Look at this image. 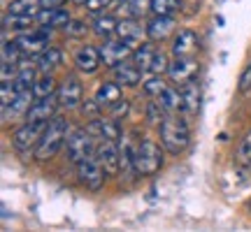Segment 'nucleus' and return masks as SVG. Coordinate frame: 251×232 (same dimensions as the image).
<instances>
[{"instance_id":"obj_33","label":"nucleus","mask_w":251,"mask_h":232,"mask_svg":"<svg viewBox=\"0 0 251 232\" xmlns=\"http://www.w3.org/2000/svg\"><path fill=\"white\" fill-rule=\"evenodd\" d=\"M168 86H170V84L163 81V74H149V79L144 81V93H147L151 100H156Z\"/></svg>"},{"instance_id":"obj_41","label":"nucleus","mask_w":251,"mask_h":232,"mask_svg":"<svg viewBox=\"0 0 251 232\" xmlns=\"http://www.w3.org/2000/svg\"><path fill=\"white\" fill-rule=\"evenodd\" d=\"M107 112H109V116H114V118H119V121H121V116L128 114V100L121 98L119 102H114V105H112Z\"/></svg>"},{"instance_id":"obj_9","label":"nucleus","mask_w":251,"mask_h":232,"mask_svg":"<svg viewBox=\"0 0 251 232\" xmlns=\"http://www.w3.org/2000/svg\"><path fill=\"white\" fill-rule=\"evenodd\" d=\"M198 72H200V63L196 61V56H175V61H170L168 77L179 89L188 81L198 79Z\"/></svg>"},{"instance_id":"obj_39","label":"nucleus","mask_w":251,"mask_h":232,"mask_svg":"<svg viewBox=\"0 0 251 232\" xmlns=\"http://www.w3.org/2000/svg\"><path fill=\"white\" fill-rule=\"evenodd\" d=\"M237 91H240V93H249L251 91V63L244 68L242 74H240V79H237Z\"/></svg>"},{"instance_id":"obj_22","label":"nucleus","mask_w":251,"mask_h":232,"mask_svg":"<svg viewBox=\"0 0 251 232\" xmlns=\"http://www.w3.org/2000/svg\"><path fill=\"white\" fill-rule=\"evenodd\" d=\"M198 35L193 30H179L172 40V54L175 56H196Z\"/></svg>"},{"instance_id":"obj_40","label":"nucleus","mask_w":251,"mask_h":232,"mask_svg":"<svg viewBox=\"0 0 251 232\" xmlns=\"http://www.w3.org/2000/svg\"><path fill=\"white\" fill-rule=\"evenodd\" d=\"M109 5H112V0H86V2H84L86 12H91V14H100V12H105V7H109Z\"/></svg>"},{"instance_id":"obj_37","label":"nucleus","mask_w":251,"mask_h":232,"mask_svg":"<svg viewBox=\"0 0 251 232\" xmlns=\"http://www.w3.org/2000/svg\"><path fill=\"white\" fill-rule=\"evenodd\" d=\"M14 98H17L14 84H12V81H0V107H7Z\"/></svg>"},{"instance_id":"obj_10","label":"nucleus","mask_w":251,"mask_h":232,"mask_svg":"<svg viewBox=\"0 0 251 232\" xmlns=\"http://www.w3.org/2000/svg\"><path fill=\"white\" fill-rule=\"evenodd\" d=\"M96 158L105 167L107 177H114L121 172V144L117 139H100L96 142Z\"/></svg>"},{"instance_id":"obj_20","label":"nucleus","mask_w":251,"mask_h":232,"mask_svg":"<svg viewBox=\"0 0 251 232\" xmlns=\"http://www.w3.org/2000/svg\"><path fill=\"white\" fill-rule=\"evenodd\" d=\"M112 70H114V79H117L121 86H137V84L142 81V74H144V72L135 65L133 58L119 63L117 68H112Z\"/></svg>"},{"instance_id":"obj_36","label":"nucleus","mask_w":251,"mask_h":232,"mask_svg":"<svg viewBox=\"0 0 251 232\" xmlns=\"http://www.w3.org/2000/svg\"><path fill=\"white\" fill-rule=\"evenodd\" d=\"M168 70H170V61H168V56L163 54V51H156L151 68H149V74H165Z\"/></svg>"},{"instance_id":"obj_25","label":"nucleus","mask_w":251,"mask_h":232,"mask_svg":"<svg viewBox=\"0 0 251 232\" xmlns=\"http://www.w3.org/2000/svg\"><path fill=\"white\" fill-rule=\"evenodd\" d=\"M156 46H153V42L149 40V42H142V45L135 46V54H133V61L135 65L140 68V70L144 72V74H149V68H151L153 63V56H156Z\"/></svg>"},{"instance_id":"obj_3","label":"nucleus","mask_w":251,"mask_h":232,"mask_svg":"<svg viewBox=\"0 0 251 232\" xmlns=\"http://www.w3.org/2000/svg\"><path fill=\"white\" fill-rule=\"evenodd\" d=\"M163 149L151 139H142L133 149V170L137 177H153L163 170Z\"/></svg>"},{"instance_id":"obj_16","label":"nucleus","mask_w":251,"mask_h":232,"mask_svg":"<svg viewBox=\"0 0 251 232\" xmlns=\"http://www.w3.org/2000/svg\"><path fill=\"white\" fill-rule=\"evenodd\" d=\"M179 91H181V112L186 116H196L200 112V98H202V91H200L198 79L179 86Z\"/></svg>"},{"instance_id":"obj_43","label":"nucleus","mask_w":251,"mask_h":232,"mask_svg":"<svg viewBox=\"0 0 251 232\" xmlns=\"http://www.w3.org/2000/svg\"><path fill=\"white\" fill-rule=\"evenodd\" d=\"M72 2H77V5H84V2H86V0H72Z\"/></svg>"},{"instance_id":"obj_42","label":"nucleus","mask_w":251,"mask_h":232,"mask_svg":"<svg viewBox=\"0 0 251 232\" xmlns=\"http://www.w3.org/2000/svg\"><path fill=\"white\" fill-rule=\"evenodd\" d=\"M42 2V7H63L68 0H40Z\"/></svg>"},{"instance_id":"obj_8","label":"nucleus","mask_w":251,"mask_h":232,"mask_svg":"<svg viewBox=\"0 0 251 232\" xmlns=\"http://www.w3.org/2000/svg\"><path fill=\"white\" fill-rule=\"evenodd\" d=\"M56 98H58V105L63 109H77L84 100V86L77 74H65L63 81L58 84V91H56Z\"/></svg>"},{"instance_id":"obj_4","label":"nucleus","mask_w":251,"mask_h":232,"mask_svg":"<svg viewBox=\"0 0 251 232\" xmlns=\"http://www.w3.org/2000/svg\"><path fill=\"white\" fill-rule=\"evenodd\" d=\"M47 125L49 123H33V121H24V123L19 125L14 135H12V144H14V149L19 153H35L37 144L42 139V135H45Z\"/></svg>"},{"instance_id":"obj_19","label":"nucleus","mask_w":251,"mask_h":232,"mask_svg":"<svg viewBox=\"0 0 251 232\" xmlns=\"http://www.w3.org/2000/svg\"><path fill=\"white\" fill-rule=\"evenodd\" d=\"M37 26L45 28H63L68 21H70V12L63 7H42L37 12Z\"/></svg>"},{"instance_id":"obj_26","label":"nucleus","mask_w":251,"mask_h":232,"mask_svg":"<svg viewBox=\"0 0 251 232\" xmlns=\"http://www.w3.org/2000/svg\"><path fill=\"white\" fill-rule=\"evenodd\" d=\"M37 26L35 17H19V14H5L2 17V30H14V33H26Z\"/></svg>"},{"instance_id":"obj_31","label":"nucleus","mask_w":251,"mask_h":232,"mask_svg":"<svg viewBox=\"0 0 251 232\" xmlns=\"http://www.w3.org/2000/svg\"><path fill=\"white\" fill-rule=\"evenodd\" d=\"M24 58V51L19 49L17 40H7L2 33V51H0V63H19Z\"/></svg>"},{"instance_id":"obj_27","label":"nucleus","mask_w":251,"mask_h":232,"mask_svg":"<svg viewBox=\"0 0 251 232\" xmlns=\"http://www.w3.org/2000/svg\"><path fill=\"white\" fill-rule=\"evenodd\" d=\"M156 102L165 109V114H170V112H181V91H177V86L172 84V86H168V89L156 98Z\"/></svg>"},{"instance_id":"obj_38","label":"nucleus","mask_w":251,"mask_h":232,"mask_svg":"<svg viewBox=\"0 0 251 232\" xmlns=\"http://www.w3.org/2000/svg\"><path fill=\"white\" fill-rule=\"evenodd\" d=\"M79 109H81V114L86 116L89 121H93V118H98L100 112H102V107L98 105V100H96V98H93V100H81Z\"/></svg>"},{"instance_id":"obj_34","label":"nucleus","mask_w":251,"mask_h":232,"mask_svg":"<svg viewBox=\"0 0 251 232\" xmlns=\"http://www.w3.org/2000/svg\"><path fill=\"white\" fill-rule=\"evenodd\" d=\"M179 9H181V0H151V14H168V17H172Z\"/></svg>"},{"instance_id":"obj_1","label":"nucleus","mask_w":251,"mask_h":232,"mask_svg":"<svg viewBox=\"0 0 251 232\" xmlns=\"http://www.w3.org/2000/svg\"><path fill=\"white\" fill-rule=\"evenodd\" d=\"M158 133H161V144L163 149L172 156H179L186 151L188 142H191V130H188L186 118L179 112H170L165 114V118L158 125Z\"/></svg>"},{"instance_id":"obj_21","label":"nucleus","mask_w":251,"mask_h":232,"mask_svg":"<svg viewBox=\"0 0 251 232\" xmlns=\"http://www.w3.org/2000/svg\"><path fill=\"white\" fill-rule=\"evenodd\" d=\"M124 98V91H121V84L117 79L114 81H102L96 91V100H98V105L102 109H109L114 102Z\"/></svg>"},{"instance_id":"obj_24","label":"nucleus","mask_w":251,"mask_h":232,"mask_svg":"<svg viewBox=\"0 0 251 232\" xmlns=\"http://www.w3.org/2000/svg\"><path fill=\"white\" fill-rule=\"evenodd\" d=\"M63 61V54L58 46H47L42 54H37V70H40V74H51V72L61 65Z\"/></svg>"},{"instance_id":"obj_2","label":"nucleus","mask_w":251,"mask_h":232,"mask_svg":"<svg viewBox=\"0 0 251 232\" xmlns=\"http://www.w3.org/2000/svg\"><path fill=\"white\" fill-rule=\"evenodd\" d=\"M68 135H70L68 118H65V116H61V114H56L54 118L49 121L45 135H42V139H40L35 153H33V156H35V161L47 162V161H51V158H56V156H58V151L63 149L65 139H68Z\"/></svg>"},{"instance_id":"obj_13","label":"nucleus","mask_w":251,"mask_h":232,"mask_svg":"<svg viewBox=\"0 0 251 232\" xmlns=\"http://www.w3.org/2000/svg\"><path fill=\"white\" fill-rule=\"evenodd\" d=\"M86 128L96 142H100V139H117L119 142V137H121V123L114 116H98V118L89 121Z\"/></svg>"},{"instance_id":"obj_18","label":"nucleus","mask_w":251,"mask_h":232,"mask_svg":"<svg viewBox=\"0 0 251 232\" xmlns=\"http://www.w3.org/2000/svg\"><path fill=\"white\" fill-rule=\"evenodd\" d=\"M117 37L130 42L133 46L142 45V40L147 37V26H140L137 19H121L117 26Z\"/></svg>"},{"instance_id":"obj_7","label":"nucleus","mask_w":251,"mask_h":232,"mask_svg":"<svg viewBox=\"0 0 251 232\" xmlns=\"http://www.w3.org/2000/svg\"><path fill=\"white\" fill-rule=\"evenodd\" d=\"M133 54H135V46L130 42L121 40V37H109L100 46V58H102L105 68H117L119 63L133 58Z\"/></svg>"},{"instance_id":"obj_11","label":"nucleus","mask_w":251,"mask_h":232,"mask_svg":"<svg viewBox=\"0 0 251 232\" xmlns=\"http://www.w3.org/2000/svg\"><path fill=\"white\" fill-rule=\"evenodd\" d=\"M49 37H51V28L37 26L33 30H26L17 37L19 49L24 51V56H37L42 54L47 46H49Z\"/></svg>"},{"instance_id":"obj_30","label":"nucleus","mask_w":251,"mask_h":232,"mask_svg":"<svg viewBox=\"0 0 251 232\" xmlns=\"http://www.w3.org/2000/svg\"><path fill=\"white\" fill-rule=\"evenodd\" d=\"M56 91H58V84L51 74H42V77H37L35 84H33V95L35 98H47V95H56Z\"/></svg>"},{"instance_id":"obj_5","label":"nucleus","mask_w":251,"mask_h":232,"mask_svg":"<svg viewBox=\"0 0 251 232\" xmlns=\"http://www.w3.org/2000/svg\"><path fill=\"white\" fill-rule=\"evenodd\" d=\"M65 146H68V158L75 165L79 161H84V158H89L91 153H96V139L89 133V128H75V130H70L68 139H65Z\"/></svg>"},{"instance_id":"obj_12","label":"nucleus","mask_w":251,"mask_h":232,"mask_svg":"<svg viewBox=\"0 0 251 232\" xmlns=\"http://www.w3.org/2000/svg\"><path fill=\"white\" fill-rule=\"evenodd\" d=\"M58 107H61V105H58V98H56V95L35 98L24 121H33V123H49V121L56 116V109Z\"/></svg>"},{"instance_id":"obj_15","label":"nucleus","mask_w":251,"mask_h":232,"mask_svg":"<svg viewBox=\"0 0 251 232\" xmlns=\"http://www.w3.org/2000/svg\"><path fill=\"white\" fill-rule=\"evenodd\" d=\"M102 65V58H100V46H93V45H84L75 54V68L84 74H93Z\"/></svg>"},{"instance_id":"obj_23","label":"nucleus","mask_w":251,"mask_h":232,"mask_svg":"<svg viewBox=\"0 0 251 232\" xmlns=\"http://www.w3.org/2000/svg\"><path fill=\"white\" fill-rule=\"evenodd\" d=\"M147 12H151V0H121L117 14L121 19H140Z\"/></svg>"},{"instance_id":"obj_6","label":"nucleus","mask_w":251,"mask_h":232,"mask_svg":"<svg viewBox=\"0 0 251 232\" xmlns=\"http://www.w3.org/2000/svg\"><path fill=\"white\" fill-rule=\"evenodd\" d=\"M77 177H79L81 186H86L89 190H100L102 184H105V179H107V172L105 167L100 165V161L96 158V153H91L89 158H84V161L77 162Z\"/></svg>"},{"instance_id":"obj_29","label":"nucleus","mask_w":251,"mask_h":232,"mask_svg":"<svg viewBox=\"0 0 251 232\" xmlns=\"http://www.w3.org/2000/svg\"><path fill=\"white\" fill-rule=\"evenodd\" d=\"M40 9H42L40 0H12L7 5L9 14H19V17H37Z\"/></svg>"},{"instance_id":"obj_14","label":"nucleus","mask_w":251,"mask_h":232,"mask_svg":"<svg viewBox=\"0 0 251 232\" xmlns=\"http://www.w3.org/2000/svg\"><path fill=\"white\" fill-rule=\"evenodd\" d=\"M175 28H177L175 17L153 14V17L147 21V40H151V42H165V40L175 33Z\"/></svg>"},{"instance_id":"obj_35","label":"nucleus","mask_w":251,"mask_h":232,"mask_svg":"<svg viewBox=\"0 0 251 232\" xmlns=\"http://www.w3.org/2000/svg\"><path fill=\"white\" fill-rule=\"evenodd\" d=\"M86 30H89V26H86V21H79V19H70L65 26H63V33L68 37H72V40H77V37H84L86 35Z\"/></svg>"},{"instance_id":"obj_28","label":"nucleus","mask_w":251,"mask_h":232,"mask_svg":"<svg viewBox=\"0 0 251 232\" xmlns=\"http://www.w3.org/2000/svg\"><path fill=\"white\" fill-rule=\"evenodd\" d=\"M117 26L119 21L109 14H98L96 21H93V33L100 37V40H109V37L117 35Z\"/></svg>"},{"instance_id":"obj_17","label":"nucleus","mask_w":251,"mask_h":232,"mask_svg":"<svg viewBox=\"0 0 251 232\" xmlns=\"http://www.w3.org/2000/svg\"><path fill=\"white\" fill-rule=\"evenodd\" d=\"M33 100H35V95H33V91H26V93H17V98L9 102L7 107H0V112H2V121H14V118H19V116H24L26 118L28 109H30V105H33Z\"/></svg>"},{"instance_id":"obj_44","label":"nucleus","mask_w":251,"mask_h":232,"mask_svg":"<svg viewBox=\"0 0 251 232\" xmlns=\"http://www.w3.org/2000/svg\"><path fill=\"white\" fill-rule=\"evenodd\" d=\"M249 214H251V202H249Z\"/></svg>"},{"instance_id":"obj_32","label":"nucleus","mask_w":251,"mask_h":232,"mask_svg":"<svg viewBox=\"0 0 251 232\" xmlns=\"http://www.w3.org/2000/svg\"><path fill=\"white\" fill-rule=\"evenodd\" d=\"M235 162L240 167H251V130L242 137V142L235 151Z\"/></svg>"}]
</instances>
